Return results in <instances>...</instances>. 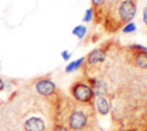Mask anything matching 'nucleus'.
Segmentation results:
<instances>
[{
	"mask_svg": "<svg viewBox=\"0 0 147 131\" xmlns=\"http://www.w3.org/2000/svg\"><path fill=\"white\" fill-rule=\"evenodd\" d=\"M34 90L44 98H52L56 94L57 87L49 77H40L34 82Z\"/></svg>",
	"mask_w": 147,
	"mask_h": 131,
	"instance_id": "20e7f679",
	"label": "nucleus"
},
{
	"mask_svg": "<svg viewBox=\"0 0 147 131\" xmlns=\"http://www.w3.org/2000/svg\"><path fill=\"white\" fill-rule=\"evenodd\" d=\"M94 103L98 113L102 116H106L110 111V101L107 95H96L94 98Z\"/></svg>",
	"mask_w": 147,
	"mask_h": 131,
	"instance_id": "0eeeda50",
	"label": "nucleus"
},
{
	"mask_svg": "<svg viewBox=\"0 0 147 131\" xmlns=\"http://www.w3.org/2000/svg\"><path fill=\"white\" fill-rule=\"evenodd\" d=\"M71 56H72V54L69 51H67V49H64V51L61 52V57L63 59V61H69L71 59Z\"/></svg>",
	"mask_w": 147,
	"mask_h": 131,
	"instance_id": "f8f14e48",
	"label": "nucleus"
},
{
	"mask_svg": "<svg viewBox=\"0 0 147 131\" xmlns=\"http://www.w3.org/2000/svg\"><path fill=\"white\" fill-rule=\"evenodd\" d=\"M68 124H69L70 130L82 131L88 124V116L83 109L76 108L70 113V115L68 117Z\"/></svg>",
	"mask_w": 147,
	"mask_h": 131,
	"instance_id": "7ed1b4c3",
	"label": "nucleus"
},
{
	"mask_svg": "<svg viewBox=\"0 0 147 131\" xmlns=\"http://www.w3.org/2000/svg\"><path fill=\"white\" fill-rule=\"evenodd\" d=\"M5 87H6V83H5V80L0 77V92H1V91H3V90H5Z\"/></svg>",
	"mask_w": 147,
	"mask_h": 131,
	"instance_id": "2eb2a0df",
	"label": "nucleus"
},
{
	"mask_svg": "<svg viewBox=\"0 0 147 131\" xmlns=\"http://www.w3.org/2000/svg\"><path fill=\"white\" fill-rule=\"evenodd\" d=\"M122 131H138L137 129H125V130H122Z\"/></svg>",
	"mask_w": 147,
	"mask_h": 131,
	"instance_id": "dca6fc26",
	"label": "nucleus"
},
{
	"mask_svg": "<svg viewBox=\"0 0 147 131\" xmlns=\"http://www.w3.org/2000/svg\"><path fill=\"white\" fill-rule=\"evenodd\" d=\"M142 22L147 26V6L142 9Z\"/></svg>",
	"mask_w": 147,
	"mask_h": 131,
	"instance_id": "4468645a",
	"label": "nucleus"
},
{
	"mask_svg": "<svg viewBox=\"0 0 147 131\" xmlns=\"http://www.w3.org/2000/svg\"><path fill=\"white\" fill-rule=\"evenodd\" d=\"M53 131H69V129L63 124H55L53 128Z\"/></svg>",
	"mask_w": 147,
	"mask_h": 131,
	"instance_id": "ddd939ff",
	"label": "nucleus"
},
{
	"mask_svg": "<svg viewBox=\"0 0 147 131\" xmlns=\"http://www.w3.org/2000/svg\"><path fill=\"white\" fill-rule=\"evenodd\" d=\"M0 68H1V67H0Z\"/></svg>",
	"mask_w": 147,
	"mask_h": 131,
	"instance_id": "f3484780",
	"label": "nucleus"
},
{
	"mask_svg": "<svg viewBox=\"0 0 147 131\" xmlns=\"http://www.w3.org/2000/svg\"><path fill=\"white\" fill-rule=\"evenodd\" d=\"M84 62H85V56H80L74 61H70L65 68H64V72L65 74H72V72H76L78 70H80L84 66Z\"/></svg>",
	"mask_w": 147,
	"mask_h": 131,
	"instance_id": "6e6552de",
	"label": "nucleus"
},
{
	"mask_svg": "<svg viewBox=\"0 0 147 131\" xmlns=\"http://www.w3.org/2000/svg\"><path fill=\"white\" fill-rule=\"evenodd\" d=\"M93 20H94V13H93L92 7H90L85 10V14L83 16V22L84 23H92Z\"/></svg>",
	"mask_w": 147,
	"mask_h": 131,
	"instance_id": "9b49d317",
	"label": "nucleus"
},
{
	"mask_svg": "<svg viewBox=\"0 0 147 131\" xmlns=\"http://www.w3.org/2000/svg\"><path fill=\"white\" fill-rule=\"evenodd\" d=\"M121 30H122V32H123L124 34L134 33V32L137 31V24H136L133 21H131V22H127L126 24H124V25L121 28Z\"/></svg>",
	"mask_w": 147,
	"mask_h": 131,
	"instance_id": "9d476101",
	"label": "nucleus"
},
{
	"mask_svg": "<svg viewBox=\"0 0 147 131\" xmlns=\"http://www.w3.org/2000/svg\"><path fill=\"white\" fill-rule=\"evenodd\" d=\"M71 97L82 105H91L95 94L86 79H77L70 86Z\"/></svg>",
	"mask_w": 147,
	"mask_h": 131,
	"instance_id": "f03ea898",
	"label": "nucleus"
},
{
	"mask_svg": "<svg viewBox=\"0 0 147 131\" xmlns=\"http://www.w3.org/2000/svg\"><path fill=\"white\" fill-rule=\"evenodd\" d=\"M126 59L134 68L140 70H147V52L126 51Z\"/></svg>",
	"mask_w": 147,
	"mask_h": 131,
	"instance_id": "39448f33",
	"label": "nucleus"
},
{
	"mask_svg": "<svg viewBox=\"0 0 147 131\" xmlns=\"http://www.w3.org/2000/svg\"><path fill=\"white\" fill-rule=\"evenodd\" d=\"M109 49H110V41H107V44H103L92 49L85 56V62L82 68V71L85 77L94 76V74H96V71L100 70L101 66L105 64V62L107 61Z\"/></svg>",
	"mask_w": 147,
	"mask_h": 131,
	"instance_id": "f257e3e1",
	"label": "nucleus"
},
{
	"mask_svg": "<svg viewBox=\"0 0 147 131\" xmlns=\"http://www.w3.org/2000/svg\"><path fill=\"white\" fill-rule=\"evenodd\" d=\"M24 130L25 131H45L46 124L44 120L37 116H31L24 122Z\"/></svg>",
	"mask_w": 147,
	"mask_h": 131,
	"instance_id": "423d86ee",
	"label": "nucleus"
},
{
	"mask_svg": "<svg viewBox=\"0 0 147 131\" xmlns=\"http://www.w3.org/2000/svg\"><path fill=\"white\" fill-rule=\"evenodd\" d=\"M71 33H72L78 40H83V39H85V37L87 36V28H86V25H84V24H78V25H76V26L72 29Z\"/></svg>",
	"mask_w": 147,
	"mask_h": 131,
	"instance_id": "1a4fd4ad",
	"label": "nucleus"
}]
</instances>
